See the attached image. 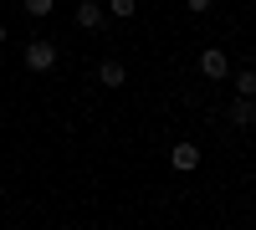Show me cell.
<instances>
[{"mask_svg":"<svg viewBox=\"0 0 256 230\" xmlns=\"http://www.w3.org/2000/svg\"><path fill=\"white\" fill-rule=\"evenodd\" d=\"M230 118H236V128H251V123H256V102H251V97H236Z\"/></svg>","mask_w":256,"mask_h":230,"instance_id":"cell-6","label":"cell"},{"mask_svg":"<svg viewBox=\"0 0 256 230\" xmlns=\"http://www.w3.org/2000/svg\"><path fill=\"white\" fill-rule=\"evenodd\" d=\"M200 77H210V82L230 77V61H226V51H216V46H210V51L200 56Z\"/></svg>","mask_w":256,"mask_h":230,"instance_id":"cell-2","label":"cell"},{"mask_svg":"<svg viewBox=\"0 0 256 230\" xmlns=\"http://www.w3.org/2000/svg\"><path fill=\"white\" fill-rule=\"evenodd\" d=\"M26 67L31 72H52L56 67V46H52V41H31V46H26Z\"/></svg>","mask_w":256,"mask_h":230,"instance_id":"cell-1","label":"cell"},{"mask_svg":"<svg viewBox=\"0 0 256 230\" xmlns=\"http://www.w3.org/2000/svg\"><path fill=\"white\" fill-rule=\"evenodd\" d=\"M98 82H102V87H123V82H128V72L118 67V61H102V67H98Z\"/></svg>","mask_w":256,"mask_h":230,"instance_id":"cell-5","label":"cell"},{"mask_svg":"<svg viewBox=\"0 0 256 230\" xmlns=\"http://www.w3.org/2000/svg\"><path fill=\"white\" fill-rule=\"evenodd\" d=\"M20 5H26V15H36V20H41V15H52L56 0H20Z\"/></svg>","mask_w":256,"mask_h":230,"instance_id":"cell-7","label":"cell"},{"mask_svg":"<svg viewBox=\"0 0 256 230\" xmlns=\"http://www.w3.org/2000/svg\"><path fill=\"white\" fill-rule=\"evenodd\" d=\"M77 26L82 31H98L102 26V5H98V0H82V5H77Z\"/></svg>","mask_w":256,"mask_h":230,"instance_id":"cell-4","label":"cell"},{"mask_svg":"<svg viewBox=\"0 0 256 230\" xmlns=\"http://www.w3.org/2000/svg\"><path fill=\"white\" fill-rule=\"evenodd\" d=\"M6 36H10V31H6V26H0V46H6Z\"/></svg>","mask_w":256,"mask_h":230,"instance_id":"cell-11","label":"cell"},{"mask_svg":"<svg viewBox=\"0 0 256 230\" xmlns=\"http://www.w3.org/2000/svg\"><path fill=\"white\" fill-rule=\"evenodd\" d=\"M169 164H174L180 174H190V169L200 164V149H195V143H174V154H169Z\"/></svg>","mask_w":256,"mask_h":230,"instance_id":"cell-3","label":"cell"},{"mask_svg":"<svg viewBox=\"0 0 256 230\" xmlns=\"http://www.w3.org/2000/svg\"><path fill=\"white\" fill-rule=\"evenodd\" d=\"M236 92H241V97H256V72H241V77H236Z\"/></svg>","mask_w":256,"mask_h":230,"instance_id":"cell-8","label":"cell"},{"mask_svg":"<svg viewBox=\"0 0 256 230\" xmlns=\"http://www.w3.org/2000/svg\"><path fill=\"white\" fill-rule=\"evenodd\" d=\"M184 5H190V10L200 15V10H210V5H216V0H184Z\"/></svg>","mask_w":256,"mask_h":230,"instance_id":"cell-10","label":"cell"},{"mask_svg":"<svg viewBox=\"0 0 256 230\" xmlns=\"http://www.w3.org/2000/svg\"><path fill=\"white\" fill-rule=\"evenodd\" d=\"M134 10H138V0H113V15H118V20H128Z\"/></svg>","mask_w":256,"mask_h":230,"instance_id":"cell-9","label":"cell"}]
</instances>
